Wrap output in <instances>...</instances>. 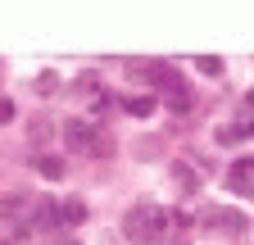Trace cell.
Here are the masks:
<instances>
[{"label": "cell", "mask_w": 254, "mask_h": 245, "mask_svg": "<svg viewBox=\"0 0 254 245\" xmlns=\"http://www.w3.org/2000/svg\"><path fill=\"white\" fill-rule=\"evenodd\" d=\"M159 150H164V145H159V141H136V155H141V159H154V155H159Z\"/></svg>", "instance_id": "14"}, {"label": "cell", "mask_w": 254, "mask_h": 245, "mask_svg": "<svg viewBox=\"0 0 254 245\" xmlns=\"http://www.w3.org/2000/svg\"><path fill=\"white\" fill-rule=\"evenodd\" d=\"M195 64H200V73H204V77H218V73H222V59H218V55H200Z\"/></svg>", "instance_id": "12"}, {"label": "cell", "mask_w": 254, "mask_h": 245, "mask_svg": "<svg viewBox=\"0 0 254 245\" xmlns=\"http://www.w3.org/2000/svg\"><path fill=\"white\" fill-rule=\"evenodd\" d=\"M59 245H77V241H59Z\"/></svg>", "instance_id": "18"}, {"label": "cell", "mask_w": 254, "mask_h": 245, "mask_svg": "<svg viewBox=\"0 0 254 245\" xmlns=\"http://www.w3.org/2000/svg\"><path fill=\"white\" fill-rule=\"evenodd\" d=\"M23 195H0V223H14L18 218V213H23Z\"/></svg>", "instance_id": "9"}, {"label": "cell", "mask_w": 254, "mask_h": 245, "mask_svg": "<svg viewBox=\"0 0 254 245\" xmlns=\"http://www.w3.org/2000/svg\"><path fill=\"white\" fill-rule=\"evenodd\" d=\"M77 91H95V73H82L77 77Z\"/></svg>", "instance_id": "16"}, {"label": "cell", "mask_w": 254, "mask_h": 245, "mask_svg": "<svg viewBox=\"0 0 254 245\" xmlns=\"http://www.w3.org/2000/svg\"><path fill=\"white\" fill-rule=\"evenodd\" d=\"M86 155H95V159H114V155H118V141H114V136H105V132H95Z\"/></svg>", "instance_id": "7"}, {"label": "cell", "mask_w": 254, "mask_h": 245, "mask_svg": "<svg viewBox=\"0 0 254 245\" xmlns=\"http://www.w3.org/2000/svg\"><path fill=\"white\" fill-rule=\"evenodd\" d=\"M46 136H50V118L37 114V118H32V141H46Z\"/></svg>", "instance_id": "13"}, {"label": "cell", "mask_w": 254, "mask_h": 245, "mask_svg": "<svg viewBox=\"0 0 254 245\" xmlns=\"http://www.w3.org/2000/svg\"><path fill=\"white\" fill-rule=\"evenodd\" d=\"M14 114H18V109H14V100H0V127H5V122H9Z\"/></svg>", "instance_id": "15"}, {"label": "cell", "mask_w": 254, "mask_h": 245, "mask_svg": "<svg viewBox=\"0 0 254 245\" xmlns=\"http://www.w3.org/2000/svg\"><path fill=\"white\" fill-rule=\"evenodd\" d=\"M123 109H127V114H132V118H150V114H154L159 105H154L150 96H136V100H123Z\"/></svg>", "instance_id": "10"}, {"label": "cell", "mask_w": 254, "mask_h": 245, "mask_svg": "<svg viewBox=\"0 0 254 245\" xmlns=\"http://www.w3.org/2000/svg\"><path fill=\"white\" fill-rule=\"evenodd\" d=\"M59 132H64V145H68V150H91V136H95V127L86 118H64Z\"/></svg>", "instance_id": "3"}, {"label": "cell", "mask_w": 254, "mask_h": 245, "mask_svg": "<svg viewBox=\"0 0 254 245\" xmlns=\"http://www.w3.org/2000/svg\"><path fill=\"white\" fill-rule=\"evenodd\" d=\"M168 173H173V191H177V195H195V191H200V177H195V168H190L186 159H177Z\"/></svg>", "instance_id": "4"}, {"label": "cell", "mask_w": 254, "mask_h": 245, "mask_svg": "<svg viewBox=\"0 0 254 245\" xmlns=\"http://www.w3.org/2000/svg\"><path fill=\"white\" fill-rule=\"evenodd\" d=\"M204 223H209V227H227V232H236V236L250 227V223H245V213H227V209H209V213H204Z\"/></svg>", "instance_id": "5"}, {"label": "cell", "mask_w": 254, "mask_h": 245, "mask_svg": "<svg viewBox=\"0 0 254 245\" xmlns=\"http://www.w3.org/2000/svg\"><path fill=\"white\" fill-rule=\"evenodd\" d=\"M245 141H254V122H245Z\"/></svg>", "instance_id": "17"}, {"label": "cell", "mask_w": 254, "mask_h": 245, "mask_svg": "<svg viewBox=\"0 0 254 245\" xmlns=\"http://www.w3.org/2000/svg\"><path fill=\"white\" fill-rule=\"evenodd\" d=\"M159 96H164V109H173V114H190V105H195V91L182 82L177 68L164 73V82H159Z\"/></svg>", "instance_id": "2"}, {"label": "cell", "mask_w": 254, "mask_h": 245, "mask_svg": "<svg viewBox=\"0 0 254 245\" xmlns=\"http://www.w3.org/2000/svg\"><path fill=\"white\" fill-rule=\"evenodd\" d=\"M227 186H232V191H241V195H250V191H254V182H250V173L232 168V173H227Z\"/></svg>", "instance_id": "11"}, {"label": "cell", "mask_w": 254, "mask_h": 245, "mask_svg": "<svg viewBox=\"0 0 254 245\" xmlns=\"http://www.w3.org/2000/svg\"><path fill=\"white\" fill-rule=\"evenodd\" d=\"M37 173H41V177H50V182H59L64 173H68V164L55 159V155H37Z\"/></svg>", "instance_id": "8"}, {"label": "cell", "mask_w": 254, "mask_h": 245, "mask_svg": "<svg viewBox=\"0 0 254 245\" xmlns=\"http://www.w3.org/2000/svg\"><path fill=\"white\" fill-rule=\"evenodd\" d=\"M164 232H168V213L154 209V204H136V209H127V218H123V236L136 241V245H150Z\"/></svg>", "instance_id": "1"}, {"label": "cell", "mask_w": 254, "mask_h": 245, "mask_svg": "<svg viewBox=\"0 0 254 245\" xmlns=\"http://www.w3.org/2000/svg\"><path fill=\"white\" fill-rule=\"evenodd\" d=\"M59 223H64V227H82V223H86V204H82V200H64V204H59Z\"/></svg>", "instance_id": "6"}]
</instances>
